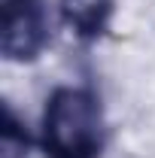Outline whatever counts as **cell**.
I'll use <instances>...</instances> for the list:
<instances>
[{
	"instance_id": "6da1fadb",
	"label": "cell",
	"mask_w": 155,
	"mask_h": 158,
	"mask_svg": "<svg viewBox=\"0 0 155 158\" xmlns=\"http://www.w3.org/2000/svg\"><path fill=\"white\" fill-rule=\"evenodd\" d=\"M107 143V118L94 91L55 88L43 110L46 158H100Z\"/></svg>"
},
{
	"instance_id": "3957f363",
	"label": "cell",
	"mask_w": 155,
	"mask_h": 158,
	"mask_svg": "<svg viewBox=\"0 0 155 158\" xmlns=\"http://www.w3.org/2000/svg\"><path fill=\"white\" fill-rule=\"evenodd\" d=\"M116 12V0H61V21L64 27L82 43L100 40Z\"/></svg>"
},
{
	"instance_id": "7a4b0ae2",
	"label": "cell",
	"mask_w": 155,
	"mask_h": 158,
	"mask_svg": "<svg viewBox=\"0 0 155 158\" xmlns=\"http://www.w3.org/2000/svg\"><path fill=\"white\" fill-rule=\"evenodd\" d=\"M49 43L46 0H3L0 9V52L6 61H37Z\"/></svg>"
},
{
	"instance_id": "277c9868",
	"label": "cell",
	"mask_w": 155,
	"mask_h": 158,
	"mask_svg": "<svg viewBox=\"0 0 155 158\" xmlns=\"http://www.w3.org/2000/svg\"><path fill=\"white\" fill-rule=\"evenodd\" d=\"M31 137L24 131V122L15 116V110L3 106V128H0V158H27Z\"/></svg>"
}]
</instances>
